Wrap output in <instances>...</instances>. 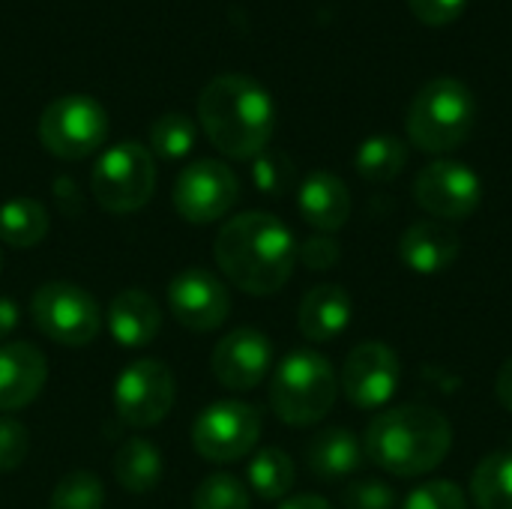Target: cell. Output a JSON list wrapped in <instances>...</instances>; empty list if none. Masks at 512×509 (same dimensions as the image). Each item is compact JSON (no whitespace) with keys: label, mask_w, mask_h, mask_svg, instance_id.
Here are the masks:
<instances>
[{"label":"cell","mask_w":512,"mask_h":509,"mask_svg":"<svg viewBox=\"0 0 512 509\" xmlns=\"http://www.w3.org/2000/svg\"><path fill=\"white\" fill-rule=\"evenodd\" d=\"M0 264H3V258H0Z\"/></svg>","instance_id":"cell-39"},{"label":"cell","mask_w":512,"mask_h":509,"mask_svg":"<svg viewBox=\"0 0 512 509\" xmlns=\"http://www.w3.org/2000/svg\"><path fill=\"white\" fill-rule=\"evenodd\" d=\"M114 480L132 495L153 492L162 480V453L156 450V444L147 438L123 441L114 456Z\"/></svg>","instance_id":"cell-22"},{"label":"cell","mask_w":512,"mask_h":509,"mask_svg":"<svg viewBox=\"0 0 512 509\" xmlns=\"http://www.w3.org/2000/svg\"><path fill=\"white\" fill-rule=\"evenodd\" d=\"M273 366V345L255 327H237L213 348V375L225 390H255Z\"/></svg>","instance_id":"cell-15"},{"label":"cell","mask_w":512,"mask_h":509,"mask_svg":"<svg viewBox=\"0 0 512 509\" xmlns=\"http://www.w3.org/2000/svg\"><path fill=\"white\" fill-rule=\"evenodd\" d=\"M297 210L318 234H336L351 219V192L333 171H312L297 189Z\"/></svg>","instance_id":"cell-18"},{"label":"cell","mask_w":512,"mask_h":509,"mask_svg":"<svg viewBox=\"0 0 512 509\" xmlns=\"http://www.w3.org/2000/svg\"><path fill=\"white\" fill-rule=\"evenodd\" d=\"M48 381V363L30 342L0 345V411L27 408Z\"/></svg>","instance_id":"cell-17"},{"label":"cell","mask_w":512,"mask_h":509,"mask_svg":"<svg viewBox=\"0 0 512 509\" xmlns=\"http://www.w3.org/2000/svg\"><path fill=\"white\" fill-rule=\"evenodd\" d=\"M417 204L438 222H462L483 201V180L471 165L438 159L429 162L414 180Z\"/></svg>","instance_id":"cell-12"},{"label":"cell","mask_w":512,"mask_h":509,"mask_svg":"<svg viewBox=\"0 0 512 509\" xmlns=\"http://www.w3.org/2000/svg\"><path fill=\"white\" fill-rule=\"evenodd\" d=\"M27 453H30V435L24 423L12 417H0V471L21 468Z\"/></svg>","instance_id":"cell-33"},{"label":"cell","mask_w":512,"mask_h":509,"mask_svg":"<svg viewBox=\"0 0 512 509\" xmlns=\"http://www.w3.org/2000/svg\"><path fill=\"white\" fill-rule=\"evenodd\" d=\"M339 396V378L318 351H291L273 372L270 408L285 426L321 423Z\"/></svg>","instance_id":"cell-5"},{"label":"cell","mask_w":512,"mask_h":509,"mask_svg":"<svg viewBox=\"0 0 512 509\" xmlns=\"http://www.w3.org/2000/svg\"><path fill=\"white\" fill-rule=\"evenodd\" d=\"M108 330L120 348H144L162 330V309L147 291L126 288L108 306Z\"/></svg>","instance_id":"cell-20"},{"label":"cell","mask_w":512,"mask_h":509,"mask_svg":"<svg viewBox=\"0 0 512 509\" xmlns=\"http://www.w3.org/2000/svg\"><path fill=\"white\" fill-rule=\"evenodd\" d=\"M477 117V99L471 87L459 78H432L426 81L408 108V138L423 153H450L468 141Z\"/></svg>","instance_id":"cell-4"},{"label":"cell","mask_w":512,"mask_h":509,"mask_svg":"<svg viewBox=\"0 0 512 509\" xmlns=\"http://www.w3.org/2000/svg\"><path fill=\"white\" fill-rule=\"evenodd\" d=\"M192 509H252L246 483L231 474H210L192 492Z\"/></svg>","instance_id":"cell-29"},{"label":"cell","mask_w":512,"mask_h":509,"mask_svg":"<svg viewBox=\"0 0 512 509\" xmlns=\"http://www.w3.org/2000/svg\"><path fill=\"white\" fill-rule=\"evenodd\" d=\"M339 390L360 411L384 408L399 390V357L384 342H360L342 366Z\"/></svg>","instance_id":"cell-14"},{"label":"cell","mask_w":512,"mask_h":509,"mask_svg":"<svg viewBox=\"0 0 512 509\" xmlns=\"http://www.w3.org/2000/svg\"><path fill=\"white\" fill-rule=\"evenodd\" d=\"M174 375L159 360H132L114 381V414L132 429L159 426L174 408Z\"/></svg>","instance_id":"cell-10"},{"label":"cell","mask_w":512,"mask_h":509,"mask_svg":"<svg viewBox=\"0 0 512 509\" xmlns=\"http://www.w3.org/2000/svg\"><path fill=\"white\" fill-rule=\"evenodd\" d=\"M408 6L423 24L444 27V24H453L465 12L468 0H408Z\"/></svg>","instance_id":"cell-35"},{"label":"cell","mask_w":512,"mask_h":509,"mask_svg":"<svg viewBox=\"0 0 512 509\" xmlns=\"http://www.w3.org/2000/svg\"><path fill=\"white\" fill-rule=\"evenodd\" d=\"M462 252L459 234L438 219H420L411 228H405L399 240V258L411 273L420 276H438L447 273Z\"/></svg>","instance_id":"cell-16"},{"label":"cell","mask_w":512,"mask_h":509,"mask_svg":"<svg viewBox=\"0 0 512 509\" xmlns=\"http://www.w3.org/2000/svg\"><path fill=\"white\" fill-rule=\"evenodd\" d=\"M96 204L108 213H135L156 192L153 153L138 141H120L108 147L90 174Z\"/></svg>","instance_id":"cell-6"},{"label":"cell","mask_w":512,"mask_h":509,"mask_svg":"<svg viewBox=\"0 0 512 509\" xmlns=\"http://www.w3.org/2000/svg\"><path fill=\"white\" fill-rule=\"evenodd\" d=\"M168 309L180 327L192 333H210L228 321L231 294L213 270L186 267L168 282Z\"/></svg>","instance_id":"cell-13"},{"label":"cell","mask_w":512,"mask_h":509,"mask_svg":"<svg viewBox=\"0 0 512 509\" xmlns=\"http://www.w3.org/2000/svg\"><path fill=\"white\" fill-rule=\"evenodd\" d=\"M213 258L234 288L252 297H270L282 291L294 273L297 240L273 213L249 210L219 228Z\"/></svg>","instance_id":"cell-1"},{"label":"cell","mask_w":512,"mask_h":509,"mask_svg":"<svg viewBox=\"0 0 512 509\" xmlns=\"http://www.w3.org/2000/svg\"><path fill=\"white\" fill-rule=\"evenodd\" d=\"M402 509H468V498L453 480H429L405 498Z\"/></svg>","instance_id":"cell-31"},{"label":"cell","mask_w":512,"mask_h":509,"mask_svg":"<svg viewBox=\"0 0 512 509\" xmlns=\"http://www.w3.org/2000/svg\"><path fill=\"white\" fill-rule=\"evenodd\" d=\"M363 459H366L363 444L357 441V435L351 429H342V426L324 429V432L312 435V441L306 444L309 471L327 483H336V480L357 474Z\"/></svg>","instance_id":"cell-21"},{"label":"cell","mask_w":512,"mask_h":509,"mask_svg":"<svg viewBox=\"0 0 512 509\" xmlns=\"http://www.w3.org/2000/svg\"><path fill=\"white\" fill-rule=\"evenodd\" d=\"M105 507V486L96 474L90 471H72L66 474L51 498H48V509H102Z\"/></svg>","instance_id":"cell-28"},{"label":"cell","mask_w":512,"mask_h":509,"mask_svg":"<svg viewBox=\"0 0 512 509\" xmlns=\"http://www.w3.org/2000/svg\"><path fill=\"white\" fill-rule=\"evenodd\" d=\"M198 123L222 156L255 159L273 138L276 105L261 81L225 72L204 84L198 96Z\"/></svg>","instance_id":"cell-2"},{"label":"cell","mask_w":512,"mask_h":509,"mask_svg":"<svg viewBox=\"0 0 512 509\" xmlns=\"http://www.w3.org/2000/svg\"><path fill=\"white\" fill-rule=\"evenodd\" d=\"M261 438V411L249 402H213L192 423V447L204 462L246 459Z\"/></svg>","instance_id":"cell-9"},{"label":"cell","mask_w":512,"mask_h":509,"mask_svg":"<svg viewBox=\"0 0 512 509\" xmlns=\"http://www.w3.org/2000/svg\"><path fill=\"white\" fill-rule=\"evenodd\" d=\"M171 198L180 219L192 225H210L237 204L240 180L225 162L198 159L177 174Z\"/></svg>","instance_id":"cell-11"},{"label":"cell","mask_w":512,"mask_h":509,"mask_svg":"<svg viewBox=\"0 0 512 509\" xmlns=\"http://www.w3.org/2000/svg\"><path fill=\"white\" fill-rule=\"evenodd\" d=\"M471 501L477 509H512V453H489L471 477Z\"/></svg>","instance_id":"cell-26"},{"label":"cell","mask_w":512,"mask_h":509,"mask_svg":"<svg viewBox=\"0 0 512 509\" xmlns=\"http://www.w3.org/2000/svg\"><path fill=\"white\" fill-rule=\"evenodd\" d=\"M357 174L369 183L396 180L408 165V144L396 135H372L357 147Z\"/></svg>","instance_id":"cell-24"},{"label":"cell","mask_w":512,"mask_h":509,"mask_svg":"<svg viewBox=\"0 0 512 509\" xmlns=\"http://www.w3.org/2000/svg\"><path fill=\"white\" fill-rule=\"evenodd\" d=\"M342 258V249L339 243L330 237V234H315V237H306L300 246H297V261H303L309 270L321 273V270H333Z\"/></svg>","instance_id":"cell-34"},{"label":"cell","mask_w":512,"mask_h":509,"mask_svg":"<svg viewBox=\"0 0 512 509\" xmlns=\"http://www.w3.org/2000/svg\"><path fill=\"white\" fill-rule=\"evenodd\" d=\"M252 180H255L258 192H264L270 198H282L297 180L294 162L279 150H264L252 159Z\"/></svg>","instance_id":"cell-30"},{"label":"cell","mask_w":512,"mask_h":509,"mask_svg":"<svg viewBox=\"0 0 512 509\" xmlns=\"http://www.w3.org/2000/svg\"><path fill=\"white\" fill-rule=\"evenodd\" d=\"M453 447L450 420L429 405H399L372 417L363 435V453L393 477H420L435 471Z\"/></svg>","instance_id":"cell-3"},{"label":"cell","mask_w":512,"mask_h":509,"mask_svg":"<svg viewBox=\"0 0 512 509\" xmlns=\"http://www.w3.org/2000/svg\"><path fill=\"white\" fill-rule=\"evenodd\" d=\"M294 477H297V468L291 456L279 447L258 450L246 468L249 489L264 501H282L294 489Z\"/></svg>","instance_id":"cell-25"},{"label":"cell","mask_w":512,"mask_h":509,"mask_svg":"<svg viewBox=\"0 0 512 509\" xmlns=\"http://www.w3.org/2000/svg\"><path fill=\"white\" fill-rule=\"evenodd\" d=\"M495 396L498 402L504 405V411L512 414V357L498 369V378H495Z\"/></svg>","instance_id":"cell-36"},{"label":"cell","mask_w":512,"mask_h":509,"mask_svg":"<svg viewBox=\"0 0 512 509\" xmlns=\"http://www.w3.org/2000/svg\"><path fill=\"white\" fill-rule=\"evenodd\" d=\"M279 509H336L330 501L318 498V495H297L291 501H285Z\"/></svg>","instance_id":"cell-38"},{"label":"cell","mask_w":512,"mask_h":509,"mask_svg":"<svg viewBox=\"0 0 512 509\" xmlns=\"http://www.w3.org/2000/svg\"><path fill=\"white\" fill-rule=\"evenodd\" d=\"M351 294L342 285H315L306 291L297 309V327L303 339L321 345V342H336L348 324H351Z\"/></svg>","instance_id":"cell-19"},{"label":"cell","mask_w":512,"mask_h":509,"mask_svg":"<svg viewBox=\"0 0 512 509\" xmlns=\"http://www.w3.org/2000/svg\"><path fill=\"white\" fill-rule=\"evenodd\" d=\"M30 318L54 345L84 348L99 336L102 309L90 291L72 282H48L30 300Z\"/></svg>","instance_id":"cell-8"},{"label":"cell","mask_w":512,"mask_h":509,"mask_svg":"<svg viewBox=\"0 0 512 509\" xmlns=\"http://www.w3.org/2000/svg\"><path fill=\"white\" fill-rule=\"evenodd\" d=\"M342 507L345 509H396V492L390 483L372 477V480H354L342 489Z\"/></svg>","instance_id":"cell-32"},{"label":"cell","mask_w":512,"mask_h":509,"mask_svg":"<svg viewBox=\"0 0 512 509\" xmlns=\"http://www.w3.org/2000/svg\"><path fill=\"white\" fill-rule=\"evenodd\" d=\"M15 327H18V306L9 297H0V345L3 339L12 336Z\"/></svg>","instance_id":"cell-37"},{"label":"cell","mask_w":512,"mask_h":509,"mask_svg":"<svg viewBox=\"0 0 512 509\" xmlns=\"http://www.w3.org/2000/svg\"><path fill=\"white\" fill-rule=\"evenodd\" d=\"M48 210L36 198H9L0 204V243L12 249H33L48 237Z\"/></svg>","instance_id":"cell-23"},{"label":"cell","mask_w":512,"mask_h":509,"mask_svg":"<svg viewBox=\"0 0 512 509\" xmlns=\"http://www.w3.org/2000/svg\"><path fill=\"white\" fill-rule=\"evenodd\" d=\"M108 138V114L102 102L84 93H69L45 105L39 117L42 147L66 162L87 159Z\"/></svg>","instance_id":"cell-7"},{"label":"cell","mask_w":512,"mask_h":509,"mask_svg":"<svg viewBox=\"0 0 512 509\" xmlns=\"http://www.w3.org/2000/svg\"><path fill=\"white\" fill-rule=\"evenodd\" d=\"M198 141V126L183 111H165L150 126V153L159 159H183Z\"/></svg>","instance_id":"cell-27"}]
</instances>
